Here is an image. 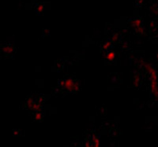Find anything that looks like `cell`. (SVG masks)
I'll return each mask as SVG.
<instances>
[{
  "label": "cell",
  "mask_w": 158,
  "mask_h": 147,
  "mask_svg": "<svg viewBox=\"0 0 158 147\" xmlns=\"http://www.w3.org/2000/svg\"><path fill=\"white\" fill-rule=\"evenodd\" d=\"M61 85L63 87L67 88L68 91H76L78 88V85L75 83H74L71 79H66V80H63L61 82Z\"/></svg>",
  "instance_id": "6da1fadb"
},
{
  "label": "cell",
  "mask_w": 158,
  "mask_h": 147,
  "mask_svg": "<svg viewBox=\"0 0 158 147\" xmlns=\"http://www.w3.org/2000/svg\"><path fill=\"white\" fill-rule=\"evenodd\" d=\"M99 140L97 139L96 137H94L93 138L86 142L85 144V147H99Z\"/></svg>",
  "instance_id": "7a4b0ae2"
},
{
  "label": "cell",
  "mask_w": 158,
  "mask_h": 147,
  "mask_svg": "<svg viewBox=\"0 0 158 147\" xmlns=\"http://www.w3.org/2000/svg\"><path fill=\"white\" fill-rule=\"evenodd\" d=\"M106 57L108 61H112V60L114 59V57H115V53L112 52V51H111V52H108Z\"/></svg>",
  "instance_id": "3957f363"
},
{
  "label": "cell",
  "mask_w": 158,
  "mask_h": 147,
  "mask_svg": "<svg viewBox=\"0 0 158 147\" xmlns=\"http://www.w3.org/2000/svg\"><path fill=\"white\" fill-rule=\"evenodd\" d=\"M133 25L136 26V27H139L141 25V19L140 18H138V19H135L133 21Z\"/></svg>",
  "instance_id": "277c9868"
},
{
  "label": "cell",
  "mask_w": 158,
  "mask_h": 147,
  "mask_svg": "<svg viewBox=\"0 0 158 147\" xmlns=\"http://www.w3.org/2000/svg\"><path fill=\"white\" fill-rule=\"evenodd\" d=\"M44 10V5L43 4H39V5L37 6V7H36V10L38 11V12H42Z\"/></svg>",
  "instance_id": "5b68a950"
}]
</instances>
